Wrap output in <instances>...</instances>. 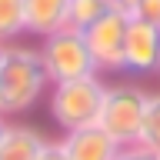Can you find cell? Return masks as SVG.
Here are the masks:
<instances>
[{
  "instance_id": "cell-1",
  "label": "cell",
  "mask_w": 160,
  "mask_h": 160,
  "mask_svg": "<svg viewBox=\"0 0 160 160\" xmlns=\"http://www.w3.org/2000/svg\"><path fill=\"white\" fill-rule=\"evenodd\" d=\"M50 87L47 67L40 60L37 47L3 43L0 47V113H27L43 90Z\"/></svg>"
},
{
  "instance_id": "cell-2",
  "label": "cell",
  "mask_w": 160,
  "mask_h": 160,
  "mask_svg": "<svg viewBox=\"0 0 160 160\" xmlns=\"http://www.w3.org/2000/svg\"><path fill=\"white\" fill-rule=\"evenodd\" d=\"M50 117L63 133L67 130H80L97 123L103 97H107V83L100 80V73L80 80H63V83H50Z\"/></svg>"
},
{
  "instance_id": "cell-3",
  "label": "cell",
  "mask_w": 160,
  "mask_h": 160,
  "mask_svg": "<svg viewBox=\"0 0 160 160\" xmlns=\"http://www.w3.org/2000/svg\"><path fill=\"white\" fill-rule=\"evenodd\" d=\"M37 50H40L43 67H47L50 83H63V80H80V77L100 73L83 33L73 27H60L57 33H47Z\"/></svg>"
},
{
  "instance_id": "cell-4",
  "label": "cell",
  "mask_w": 160,
  "mask_h": 160,
  "mask_svg": "<svg viewBox=\"0 0 160 160\" xmlns=\"http://www.w3.org/2000/svg\"><path fill=\"white\" fill-rule=\"evenodd\" d=\"M143 103H147V90L143 87H133V83L107 87V97H103V107H100L97 127H103L117 143H137Z\"/></svg>"
},
{
  "instance_id": "cell-5",
  "label": "cell",
  "mask_w": 160,
  "mask_h": 160,
  "mask_svg": "<svg viewBox=\"0 0 160 160\" xmlns=\"http://www.w3.org/2000/svg\"><path fill=\"white\" fill-rule=\"evenodd\" d=\"M127 27H130V13L123 7H117V3H110V7L83 30V40H87L90 53L97 60L100 73L123 67V37H127Z\"/></svg>"
},
{
  "instance_id": "cell-6",
  "label": "cell",
  "mask_w": 160,
  "mask_h": 160,
  "mask_svg": "<svg viewBox=\"0 0 160 160\" xmlns=\"http://www.w3.org/2000/svg\"><path fill=\"white\" fill-rule=\"evenodd\" d=\"M127 73H157L160 70V27L130 17L123 37V67Z\"/></svg>"
},
{
  "instance_id": "cell-7",
  "label": "cell",
  "mask_w": 160,
  "mask_h": 160,
  "mask_svg": "<svg viewBox=\"0 0 160 160\" xmlns=\"http://www.w3.org/2000/svg\"><path fill=\"white\" fill-rule=\"evenodd\" d=\"M60 147H63L67 160H113L120 143L103 127L90 123V127H80V130H67Z\"/></svg>"
},
{
  "instance_id": "cell-8",
  "label": "cell",
  "mask_w": 160,
  "mask_h": 160,
  "mask_svg": "<svg viewBox=\"0 0 160 160\" xmlns=\"http://www.w3.org/2000/svg\"><path fill=\"white\" fill-rule=\"evenodd\" d=\"M67 7L70 0H23L27 33L43 40L47 33H57L60 27H67Z\"/></svg>"
},
{
  "instance_id": "cell-9",
  "label": "cell",
  "mask_w": 160,
  "mask_h": 160,
  "mask_svg": "<svg viewBox=\"0 0 160 160\" xmlns=\"http://www.w3.org/2000/svg\"><path fill=\"white\" fill-rule=\"evenodd\" d=\"M47 137L27 123H7V133L0 140V160H37Z\"/></svg>"
},
{
  "instance_id": "cell-10",
  "label": "cell",
  "mask_w": 160,
  "mask_h": 160,
  "mask_svg": "<svg viewBox=\"0 0 160 160\" xmlns=\"http://www.w3.org/2000/svg\"><path fill=\"white\" fill-rule=\"evenodd\" d=\"M137 143H143L147 150L160 153V90L157 93H147L143 117H140V130H137Z\"/></svg>"
},
{
  "instance_id": "cell-11",
  "label": "cell",
  "mask_w": 160,
  "mask_h": 160,
  "mask_svg": "<svg viewBox=\"0 0 160 160\" xmlns=\"http://www.w3.org/2000/svg\"><path fill=\"white\" fill-rule=\"evenodd\" d=\"M23 33H27L23 0H0V43H13Z\"/></svg>"
},
{
  "instance_id": "cell-12",
  "label": "cell",
  "mask_w": 160,
  "mask_h": 160,
  "mask_svg": "<svg viewBox=\"0 0 160 160\" xmlns=\"http://www.w3.org/2000/svg\"><path fill=\"white\" fill-rule=\"evenodd\" d=\"M107 7H110L107 0H70V7H67V27H73V30L83 33Z\"/></svg>"
},
{
  "instance_id": "cell-13",
  "label": "cell",
  "mask_w": 160,
  "mask_h": 160,
  "mask_svg": "<svg viewBox=\"0 0 160 160\" xmlns=\"http://www.w3.org/2000/svg\"><path fill=\"white\" fill-rule=\"evenodd\" d=\"M130 17L147 20V23H157V27H160V0H133Z\"/></svg>"
},
{
  "instance_id": "cell-14",
  "label": "cell",
  "mask_w": 160,
  "mask_h": 160,
  "mask_svg": "<svg viewBox=\"0 0 160 160\" xmlns=\"http://www.w3.org/2000/svg\"><path fill=\"white\" fill-rule=\"evenodd\" d=\"M113 160H160V153L147 150L143 143H120V150H117Z\"/></svg>"
},
{
  "instance_id": "cell-15",
  "label": "cell",
  "mask_w": 160,
  "mask_h": 160,
  "mask_svg": "<svg viewBox=\"0 0 160 160\" xmlns=\"http://www.w3.org/2000/svg\"><path fill=\"white\" fill-rule=\"evenodd\" d=\"M37 160H67V153H63V147H60V140H47Z\"/></svg>"
},
{
  "instance_id": "cell-16",
  "label": "cell",
  "mask_w": 160,
  "mask_h": 160,
  "mask_svg": "<svg viewBox=\"0 0 160 160\" xmlns=\"http://www.w3.org/2000/svg\"><path fill=\"white\" fill-rule=\"evenodd\" d=\"M3 133H7V117L0 113V140H3Z\"/></svg>"
},
{
  "instance_id": "cell-17",
  "label": "cell",
  "mask_w": 160,
  "mask_h": 160,
  "mask_svg": "<svg viewBox=\"0 0 160 160\" xmlns=\"http://www.w3.org/2000/svg\"><path fill=\"white\" fill-rule=\"evenodd\" d=\"M107 3H113V0H107Z\"/></svg>"
},
{
  "instance_id": "cell-18",
  "label": "cell",
  "mask_w": 160,
  "mask_h": 160,
  "mask_svg": "<svg viewBox=\"0 0 160 160\" xmlns=\"http://www.w3.org/2000/svg\"><path fill=\"white\" fill-rule=\"evenodd\" d=\"M0 47H3V43H0Z\"/></svg>"
},
{
  "instance_id": "cell-19",
  "label": "cell",
  "mask_w": 160,
  "mask_h": 160,
  "mask_svg": "<svg viewBox=\"0 0 160 160\" xmlns=\"http://www.w3.org/2000/svg\"><path fill=\"white\" fill-rule=\"evenodd\" d=\"M157 73H160V70H157Z\"/></svg>"
}]
</instances>
